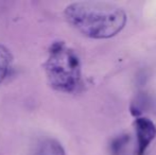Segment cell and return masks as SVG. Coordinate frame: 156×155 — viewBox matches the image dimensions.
Masks as SVG:
<instances>
[{
    "instance_id": "cell-1",
    "label": "cell",
    "mask_w": 156,
    "mask_h": 155,
    "mask_svg": "<svg viewBox=\"0 0 156 155\" xmlns=\"http://www.w3.org/2000/svg\"><path fill=\"white\" fill-rule=\"evenodd\" d=\"M64 16L76 31L94 39L113 37L126 23V14L120 6L101 1L73 2L65 9Z\"/></svg>"
},
{
    "instance_id": "cell-4",
    "label": "cell",
    "mask_w": 156,
    "mask_h": 155,
    "mask_svg": "<svg viewBox=\"0 0 156 155\" xmlns=\"http://www.w3.org/2000/svg\"><path fill=\"white\" fill-rule=\"evenodd\" d=\"M33 155H66V153L58 141L47 138L37 143Z\"/></svg>"
},
{
    "instance_id": "cell-3",
    "label": "cell",
    "mask_w": 156,
    "mask_h": 155,
    "mask_svg": "<svg viewBox=\"0 0 156 155\" xmlns=\"http://www.w3.org/2000/svg\"><path fill=\"white\" fill-rule=\"evenodd\" d=\"M134 128L137 137V155H144L156 136V126L149 118L139 117L134 121Z\"/></svg>"
},
{
    "instance_id": "cell-5",
    "label": "cell",
    "mask_w": 156,
    "mask_h": 155,
    "mask_svg": "<svg viewBox=\"0 0 156 155\" xmlns=\"http://www.w3.org/2000/svg\"><path fill=\"white\" fill-rule=\"evenodd\" d=\"M12 65V54L8 48L0 44V84L8 77Z\"/></svg>"
},
{
    "instance_id": "cell-2",
    "label": "cell",
    "mask_w": 156,
    "mask_h": 155,
    "mask_svg": "<svg viewBox=\"0 0 156 155\" xmlns=\"http://www.w3.org/2000/svg\"><path fill=\"white\" fill-rule=\"evenodd\" d=\"M45 72L50 86L61 93H74L81 85L80 58L64 41H54L50 46Z\"/></svg>"
}]
</instances>
